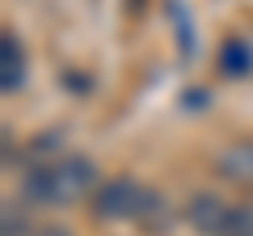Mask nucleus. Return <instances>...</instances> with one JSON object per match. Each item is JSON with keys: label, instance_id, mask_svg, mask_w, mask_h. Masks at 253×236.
Segmentation results:
<instances>
[{"label": "nucleus", "instance_id": "obj_5", "mask_svg": "<svg viewBox=\"0 0 253 236\" xmlns=\"http://www.w3.org/2000/svg\"><path fill=\"white\" fill-rule=\"evenodd\" d=\"M26 84V46L13 30L0 34V89L4 93H17Z\"/></svg>", "mask_w": 253, "mask_h": 236}, {"label": "nucleus", "instance_id": "obj_2", "mask_svg": "<svg viewBox=\"0 0 253 236\" xmlns=\"http://www.w3.org/2000/svg\"><path fill=\"white\" fill-rule=\"evenodd\" d=\"M186 224L199 236H253V207L199 190L186 198Z\"/></svg>", "mask_w": 253, "mask_h": 236}, {"label": "nucleus", "instance_id": "obj_1", "mask_svg": "<svg viewBox=\"0 0 253 236\" xmlns=\"http://www.w3.org/2000/svg\"><path fill=\"white\" fill-rule=\"evenodd\" d=\"M21 194L34 207H72V202L97 194V164L89 156L63 152L46 164H34L21 177Z\"/></svg>", "mask_w": 253, "mask_h": 236}, {"label": "nucleus", "instance_id": "obj_4", "mask_svg": "<svg viewBox=\"0 0 253 236\" xmlns=\"http://www.w3.org/2000/svg\"><path fill=\"white\" fill-rule=\"evenodd\" d=\"M215 173L228 186L253 190V139H232V144L215 156Z\"/></svg>", "mask_w": 253, "mask_h": 236}, {"label": "nucleus", "instance_id": "obj_3", "mask_svg": "<svg viewBox=\"0 0 253 236\" xmlns=\"http://www.w3.org/2000/svg\"><path fill=\"white\" fill-rule=\"evenodd\" d=\"M156 207H161V194L148 190L135 177H110V182H101L97 194H93V215L106 219V224H126V219L148 224Z\"/></svg>", "mask_w": 253, "mask_h": 236}, {"label": "nucleus", "instance_id": "obj_8", "mask_svg": "<svg viewBox=\"0 0 253 236\" xmlns=\"http://www.w3.org/2000/svg\"><path fill=\"white\" fill-rule=\"evenodd\" d=\"M34 236H72L63 224H42V228H34Z\"/></svg>", "mask_w": 253, "mask_h": 236}, {"label": "nucleus", "instance_id": "obj_7", "mask_svg": "<svg viewBox=\"0 0 253 236\" xmlns=\"http://www.w3.org/2000/svg\"><path fill=\"white\" fill-rule=\"evenodd\" d=\"M0 236H34V232H30V224H26V202H17V198L4 202V224H0Z\"/></svg>", "mask_w": 253, "mask_h": 236}, {"label": "nucleus", "instance_id": "obj_6", "mask_svg": "<svg viewBox=\"0 0 253 236\" xmlns=\"http://www.w3.org/2000/svg\"><path fill=\"white\" fill-rule=\"evenodd\" d=\"M219 72L224 76H249L253 72V46L245 42V38L219 42Z\"/></svg>", "mask_w": 253, "mask_h": 236}]
</instances>
